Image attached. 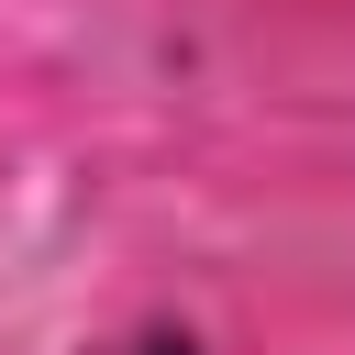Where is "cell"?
I'll return each mask as SVG.
<instances>
[{
    "instance_id": "6da1fadb",
    "label": "cell",
    "mask_w": 355,
    "mask_h": 355,
    "mask_svg": "<svg viewBox=\"0 0 355 355\" xmlns=\"http://www.w3.org/2000/svg\"><path fill=\"white\" fill-rule=\"evenodd\" d=\"M133 355H200V333H178V322H144V333H133Z\"/></svg>"
}]
</instances>
